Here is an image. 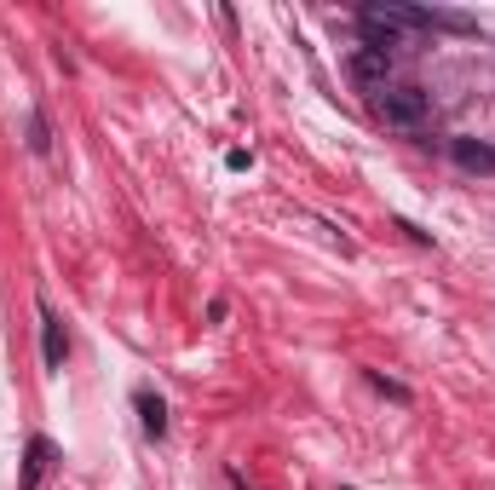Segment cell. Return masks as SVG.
I'll use <instances>...</instances> for the list:
<instances>
[{"mask_svg": "<svg viewBox=\"0 0 495 490\" xmlns=\"http://www.w3.org/2000/svg\"><path fill=\"white\" fill-rule=\"evenodd\" d=\"M133 404H139V422L150 439H168V404H161L156 392H133Z\"/></svg>", "mask_w": 495, "mask_h": 490, "instance_id": "cell-5", "label": "cell"}, {"mask_svg": "<svg viewBox=\"0 0 495 490\" xmlns=\"http://www.w3.org/2000/svg\"><path fill=\"white\" fill-rule=\"evenodd\" d=\"M46 456H52V444H46V439H29V462H24V490H35V485H41V474H46Z\"/></svg>", "mask_w": 495, "mask_h": 490, "instance_id": "cell-6", "label": "cell"}, {"mask_svg": "<svg viewBox=\"0 0 495 490\" xmlns=\"http://www.w3.org/2000/svg\"><path fill=\"white\" fill-rule=\"evenodd\" d=\"M449 156H455V168H461V173H495V144L490 139L461 133V139H449Z\"/></svg>", "mask_w": 495, "mask_h": 490, "instance_id": "cell-2", "label": "cell"}, {"mask_svg": "<svg viewBox=\"0 0 495 490\" xmlns=\"http://www.w3.org/2000/svg\"><path fill=\"white\" fill-rule=\"evenodd\" d=\"M375 116L387 121V127H397V133H415V127L432 116V93H427V87H415V81L380 87V93H375Z\"/></svg>", "mask_w": 495, "mask_h": 490, "instance_id": "cell-1", "label": "cell"}, {"mask_svg": "<svg viewBox=\"0 0 495 490\" xmlns=\"http://www.w3.org/2000/svg\"><path fill=\"white\" fill-rule=\"evenodd\" d=\"M392 64H397V52H375V47H357L352 52V76L363 87H387L392 81Z\"/></svg>", "mask_w": 495, "mask_h": 490, "instance_id": "cell-3", "label": "cell"}, {"mask_svg": "<svg viewBox=\"0 0 495 490\" xmlns=\"http://www.w3.org/2000/svg\"><path fill=\"white\" fill-rule=\"evenodd\" d=\"M41 358H46V370L58 375L64 370V358H69V335H64V323L52 318V306L41 300Z\"/></svg>", "mask_w": 495, "mask_h": 490, "instance_id": "cell-4", "label": "cell"}, {"mask_svg": "<svg viewBox=\"0 0 495 490\" xmlns=\"http://www.w3.org/2000/svg\"><path fill=\"white\" fill-rule=\"evenodd\" d=\"M369 387H375V392H387V398H392V404H409V398H415L409 387H403V381H387V375H380V370L369 375Z\"/></svg>", "mask_w": 495, "mask_h": 490, "instance_id": "cell-7", "label": "cell"}, {"mask_svg": "<svg viewBox=\"0 0 495 490\" xmlns=\"http://www.w3.org/2000/svg\"><path fill=\"white\" fill-rule=\"evenodd\" d=\"M29 151H35V156H46V151H52V139H46V116H29Z\"/></svg>", "mask_w": 495, "mask_h": 490, "instance_id": "cell-8", "label": "cell"}]
</instances>
